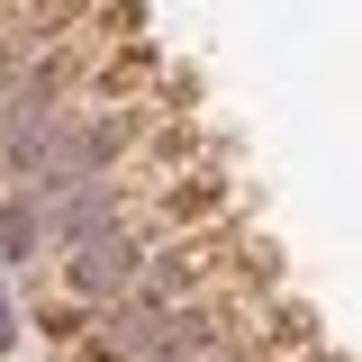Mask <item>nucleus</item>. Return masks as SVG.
Wrapping results in <instances>:
<instances>
[{"mask_svg":"<svg viewBox=\"0 0 362 362\" xmlns=\"http://www.w3.org/2000/svg\"><path fill=\"white\" fill-rule=\"evenodd\" d=\"M127 281H136V245H127V235L73 254V290H82V299H109V290H127Z\"/></svg>","mask_w":362,"mask_h":362,"instance_id":"1","label":"nucleus"},{"mask_svg":"<svg viewBox=\"0 0 362 362\" xmlns=\"http://www.w3.org/2000/svg\"><path fill=\"white\" fill-rule=\"evenodd\" d=\"M109 218H118V199H109V190H82V199L54 218V235H64V245H82V235H100Z\"/></svg>","mask_w":362,"mask_h":362,"instance_id":"2","label":"nucleus"},{"mask_svg":"<svg viewBox=\"0 0 362 362\" xmlns=\"http://www.w3.org/2000/svg\"><path fill=\"white\" fill-rule=\"evenodd\" d=\"M37 235H45V218L28 209V199H9V209H0V254H37Z\"/></svg>","mask_w":362,"mask_h":362,"instance_id":"3","label":"nucleus"},{"mask_svg":"<svg viewBox=\"0 0 362 362\" xmlns=\"http://www.w3.org/2000/svg\"><path fill=\"white\" fill-rule=\"evenodd\" d=\"M0 335H9V299H0Z\"/></svg>","mask_w":362,"mask_h":362,"instance_id":"4","label":"nucleus"}]
</instances>
